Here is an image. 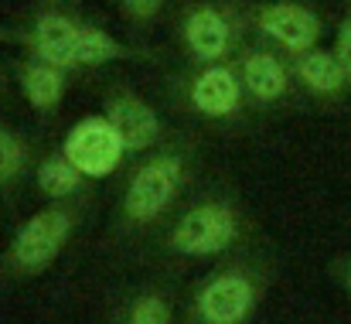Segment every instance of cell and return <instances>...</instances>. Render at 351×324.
<instances>
[{
  "instance_id": "cell-19",
  "label": "cell",
  "mask_w": 351,
  "mask_h": 324,
  "mask_svg": "<svg viewBox=\"0 0 351 324\" xmlns=\"http://www.w3.org/2000/svg\"><path fill=\"white\" fill-rule=\"evenodd\" d=\"M331 48L341 58V65H345V72L351 79V0H345V10H341V21L335 27V45Z\"/></svg>"
},
{
  "instance_id": "cell-17",
  "label": "cell",
  "mask_w": 351,
  "mask_h": 324,
  "mask_svg": "<svg viewBox=\"0 0 351 324\" xmlns=\"http://www.w3.org/2000/svg\"><path fill=\"white\" fill-rule=\"evenodd\" d=\"M123 324H171V301L160 290H140L130 301Z\"/></svg>"
},
{
  "instance_id": "cell-1",
  "label": "cell",
  "mask_w": 351,
  "mask_h": 324,
  "mask_svg": "<svg viewBox=\"0 0 351 324\" xmlns=\"http://www.w3.org/2000/svg\"><path fill=\"white\" fill-rule=\"evenodd\" d=\"M188 188V154L181 147L150 150L126 178L119 195V229H154Z\"/></svg>"
},
{
  "instance_id": "cell-6",
  "label": "cell",
  "mask_w": 351,
  "mask_h": 324,
  "mask_svg": "<svg viewBox=\"0 0 351 324\" xmlns=\"http://www.w3.org/2000/svg\"><path fill=\"white\" fill-rule=\"evenodd\" d=\"M242 21L252 38L280 48L283 55H300L321 45L328 24L307 0H239Z\"/></svg>"
},
{
  "instance_id": "cell-16",
  "label": "cell",
  "mask_w": 351,
  "mask_h": 324,
  "mask_svg": "<svg viewBox=\"0 0 351 324\" xmlns=\"http://www.w3.org/2000/svg\"><path fill=\"white\" fill-rule=\"evenodd\" d=\"M31 171V143L24 133L0 123V188H14Z\"/></svg>"
},
{
  "instance_id": "cell-7",
  "label": "cell",
  "mask_w": 351,
  "mask_h": 324,
  "mask_svg": "<svg viewBox=\"0 0 351 324\" xmlns=\"http://www.w3.org/2000/svg\"><path fill=\"white\" fill-rule=\"evenodd\" d=\"M174 93H178V103L188 113H195L198 119H208V123H229L235 116H242V109L249 106L235 58L212 62V65H191L188 72L178 76Z\"/></svg>"
},
{
  "instance_id": "cell-21",
  "label": "cell",
  "mask_w": 351,
  "mask_h": 324,
  "mask_svg": "<svg viewBox=\"0 0 351 324\" xmlns=\"http://www.w3.org/2000/svg\"><path fill=\"white\" fill-rule=\"evenodd\" d=\"M69 0H41V7H65Z\"/></svg>"
},
{
  "instance_id": "cell-5",
  "label": "cell",
  "mask_w": 351,
  "mask_h": 324,
  "mask_svg": "<svg viewBox=\"0 0 351 324\" xmlns=\"http://www.w3.org/2000/svg\"><path fill=\"white\" fill-rule=\"evenodd\" d=\"M79 216H82V209L75 202H51V205L38 209L34 216L24 218L17 225V232L10 235L0 266L10 277H38V273H45L62 256V249L69 246V239H72V232L79 225Z\"/></svg>"
},
{
  "instance_id": "cell-13",
  "label": "cell",
  "mask_w": 351,
  "mask_h": 324,
  "mask_svg": "<svg viewBox=\"0 0 351 324\" xmlns=\"http://www.w3.org/2000/svg\"><path fill=\"white\" fill-rule=\"evenodd\" d=\"M14 79H17V89H21L24 103L41 116H51L62 106L65 93H69V72L51 65V62L31 58V55H24L14 65Z\"/></svg>"
},
{
  "instance_id": "cell-12",
  "label": "cell",
  "mask_w": 351,
  "mask_h": 324,
  "mask_svg": "<svg viewBox=\"0 0 351 324\" xmlns=\"http://www.w3.org/2000/svg\"><path fill=\"white\" fill-rule=\"evenodd\" d=\"M293 65V79L297 89L314 100L317 106H345V100L351 96V79L341 65V58L335 55V48H311L290 58Z\"/></svg>"
},
{
  "instance_id": "cell-14",
  "label": "cell",
  "mask_w": 351,
  "mask_h": 324,
  "mask_svg": "<svg viewBox=\"0 0 351 324\" xmlns=\"http://www.w3.org/2000/svg\"><path fill=\"white\" fill-rule=\"evenodd\" d=\"M79 69L93 72V69H103V65H113V62H154V55L147 48H133L126 41H119L113 31L93 24V21H79Z\"/></svg>"
},
{
  "instance_id": "cell-11",
  "label": "cell",
  "mask_w": 351,
  "mask_h": 324,
  "mask_svg": "<svg viewBox=\"0 0 351 324\" xmlns=\"http://www.w3.org/2000/svg\"><path fill=\"white\" fill-rule=\"evenodd\" d=\"M103 113L110 116V123L119 130V137H123L130 157L147 154V150H157L160 140L167 137L160 113L150 106L133 86H126V82H113V86L106 89Z\"/></svg>"
},
{
  "instance_id": "cell-10",
  "label": "cell",
  "mask_w": 351,
  "mask_h": 324,
  "mask_svg": "<svg viewBox=\"0 0 351 324\" xmlns=\"http://www.w3.org/2000/svg\"><path fill=\"white\" fill-rule=\"evenodd\" d=\"M62 154L89 178V181H103L110 174H117L119 164L130 157L119 130L110 123L106 113H93L82 116L62 140Z\"/></svg>"
},
{
  "instance_id": "cell-18",
  "label": "cell",
  "mask_w": 351,
  "mask_h": 324,
  "mask_svg": "<svg viewBox=\"0 0 351 324\" xmlns=\"http://www.w3.org/2000/svg\"><path fill=\"white\" fill-rule=\"evenodd\" d=\"M171 0H117L119 17L133 27V31H150L164 14H167Z\"/></svg>"
},
{
  "instance_id": "cell-4",
  "label": "cell",
  "mask_w": 351,
  "mask_h": 324,
  "mask_svg": "<svg viewBox=\"0 0 351 324\" xmlns=\"http://www.w3.org/2000/svg\"><path fill=\"white\" fill-rule=\"evenodd\" d=\"M174 34L191 65H212L235 58L249 38V27L242 21L239 0H188L178 14Z\"/></svg>"
},
{
  "instance_id": "cell-3",
  "label": "cell",
  "mask_w": 351,
  "mask_h": 324,
  "mask_svg": "<svg viewBox=\"0 0 351 324\" xmlns=\"http://www.w3.org/2000/svg\"><path fill=\"white\" fill-rule=\"evenodd\" d=\"M266 294V270L245 259L222 263L188 297V324H249Z\"/></svg>"
},
{
  "instance_id": "cell-8",
  "label": "cell",
  "mask_w": 351,
  "mask_h": 324,
  "mask_svg": "<svg viewBox=\"0 0 351 324\" xmlns=\"http://www.w3.org/2000/svg\"><path fill=\"white\" fill-rule=\"evenodd\" d=\"M235 69L242 76L249 106L256 109H276L283 103H290L293 93H297L290 55H283L280 48H273V45H266L252 34L235 51Z\"/></svg>"
},
{
  "instance_id": "cell-15",
  "label": "cell",
  "mask_w": 351,
  "mask_h": 324,
  "mask_svg": "<svg viewBox=\"0 0 351 324\" xmlns=\"http://www.w3.org/2000/svg\"><path fill=\"white\" fill-rule=\"evenodd\" d=\"M86 181H89V178H86L62 150L41 157L38 167H34V185H38V192H41L45 198H51V202H72V198L86 188Z\"/></svg>"
},
{
  "instance_id": "cell-20",
  "label": "cell",
  "mask_w": 351,
  "mask_h": 324,
  "mask_svg": "<svg viewBox=\"0 0 351 324\" xmlns=\"http://www.w3.org/2000/svg\"><path fill=\"white\" fill-rule=\"evenodd\" d=\"M338 280H341V287H345V294L351 297V259H345L341 266H338Z\"/></svg>"
},
{
  "instance_id": "cell-9",
  "label": "cell",
  "mask_w": 351,
  "mask_h": 324,
  "mask_svg": "<svg viewBox=\"0 0 351 324\" xmlns=\"http://www.w3.org/2000/svg\"><path fill=\"white\" fill-rule=\"evenodd\" d=\"M79 21L82 17L65 10V7H38L34 17L17 27L14 45H21L24 55L51 62V65L65 69L69 76H75V72H82L79 69V48H75Z\"/></svg>"
},
{
  "instance_id": "cell-2",
  "label": "cell",
  "mask_w": 351,
  "mask_h": 324,
  "mask_svg": "<svg viewBox=\"0 0 351 324\" xmlns=\"http://www.w3.org/2000/svg\"><path fill=\"white\" fill-rule=\"evenodd\" d=\"M245 239V216L229 195H205L167 225L164 249L178 259L226 256Z\"/></svg>"
}]
</instances>
